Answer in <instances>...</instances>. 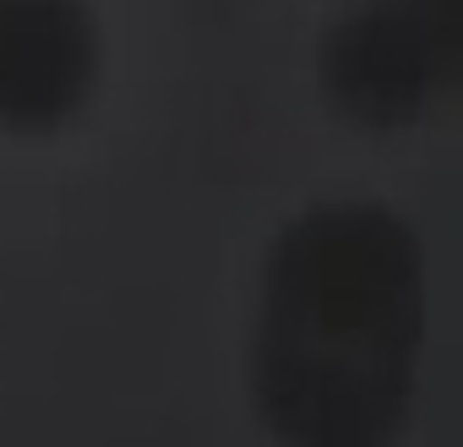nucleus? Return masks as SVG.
Here are the masks:
<instances>
[{
	"mask_svg": "<svg viewBox=\"0 0 463 447\" xmlns=\"http://www.w3.org/2000/svg\"><path fill=\"white\" fill-rule=\"evenodd\" d=\"M425 338L420 246L387 207L338 202L289 224L251 349L268 425L306 447H376L414 398Z\"/></svg>",
	"mask_w": 463,
	"mask_h": 447,
	"instance_id": "f257e3e1",
	"label": "nucleus"
},
{
	"mask_svg": "<svg viewBox=\"0 0 463 447\" xmlns=\"http://www.w3.org/2000/svg\"><path fill=\"white\" fill-rule=\"evenodd\" d=\"M458 66L452 0H365L322 44V88L354 126H409Z\"/></svg>",
	"mask_w": 463,
	"mask_h": 447,
	"instance_id": "f03ea898",
	"label": "nucleus"
},
{
	"mask_svg": "<svg viewBox=\"0 0 463 447\" xmlns=\"http://www.w3.org/2000/svg\"><path fill=\"white\" fill-rule=\"evenodd\" d=\"M99 77V33L82 0H0V126L55 131Z\"/></svg>",
	"mask_w": 463,
	"mask_h": 447,
	"instance_id": "7ed1b4c3",
	"label": "nucleus"
}]
</instances>
